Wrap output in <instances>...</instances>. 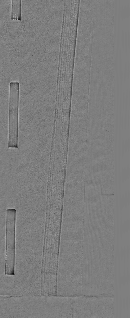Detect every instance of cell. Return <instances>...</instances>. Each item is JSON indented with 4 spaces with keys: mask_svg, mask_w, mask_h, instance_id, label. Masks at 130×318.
Wrapping results in <instances>:
<instances>
[{
    "mask_svg": "<svg viewBox=\"0 0 130 318\" xmlns=\"http://www.w3.org/2000/svg\"><path fill=\"white\" fill-rule=\"evenodd\" d=\"M72 318H113L114 296H73Z\"/></svg>",
    "mask_w": 130,
    "mask_h": 318,
    "instance_id": "obj_1",
    "label": "cell"
},
{
    "mask_svg": "<svg viewBox=\"0 0 130 318\" xmlns=\"http://www.w3.org/2000/svg\"><path fill=\"white\" fill-rule=\"evenodd\" d=\"M5 266H15L16 210L8 209L6 212Z\"/></svg>",
    "mask_w": 130,
    "mask_h": 318,
    "instance_id": "obj_3",
    "label": "cell"
},
{
    "mask_svg": "<svg viewBox=\"0 0 130 318\" xmlns=\"http://www.w3.org/2000/svg\"><path fill=\"white\" fill-rule=\"evenodd\" d=\"M20 83L9 84L8 148H18Z\"/></svg>",
    "mask_w": 130,
    "mask_h": 318,
    "instance_id": "obj_2",
    "label": "cell"
}]
</instances>
